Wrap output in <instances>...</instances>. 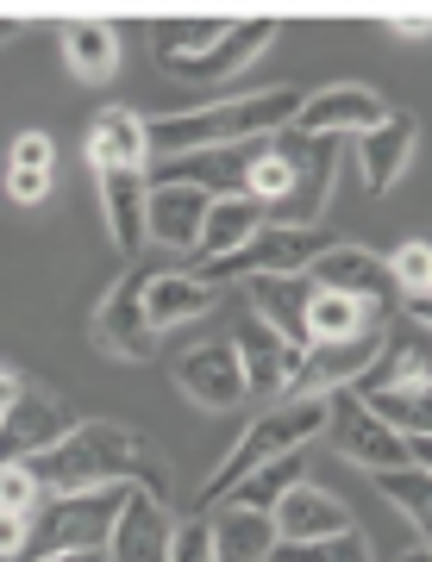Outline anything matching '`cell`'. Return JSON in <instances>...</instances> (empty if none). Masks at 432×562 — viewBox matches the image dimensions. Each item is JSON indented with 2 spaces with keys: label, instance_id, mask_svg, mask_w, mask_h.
<instances>
[{
  "label": "cell",
  "instance_id": "obj_1",
  "mask_svg": "<svg viewBox=\"0 0 432 562\" xmlns=\"http://www.w3.org/2000/svg\"><path fill=\"white\" fill-rule=\"evenodd\" d=\"M38 494H88V487H144L164 501V462L151 450L144 431H125V425H107V419H82L57 450L25 462Z\"/></svg>",
  "mask_w": 432,
  "mask_h": 562
},
{
  "label": "cell",
  "instance_id": "obj_2",
  "mask_svg": "<svg viewBox=\"0 0 432 562\" xmlns=\"http://www.w3.org/2000/svg\"><path fill=\"white\" fill-rule=\"evenodd\" d=\"M295 106H301L295 88H264V94H245V101H220V106H201V113L151 120L144 125V144H151V162L195 157V150H232V144H257V138L288 132Z\"/></svg>",
  "mask_w": 432,
  "mask_h": 562
},
{
  "label": "cell",
  "instance_id": "obj_3",
  "mask_svg": "<svg viewBox=\"0 0 432 562\" xmlns=\"http://www.w3.org/2000/svg\"><path fill=\"white\" fill-rule=\"evenodd\" d=\"M320 431H326V394H295V401H283V406H269V413H257V419H251V431L232 443V457L213 469V482L201 487V506H220L232 487L251 475V469H264V462H276V457H295V450H308Z\"/></svg>",
  "mask_w": 432,
  "mask_h": 562
},
{
  "label": "cell",
  "instance_id": "obj_4",
  "mask_svg": "<svg viewBox=\"0 0 432 562\" xmlns=\"http://www.w3.org/2000/svg\"><path fill=\"white\" fill-rule=\"evenodd\" d=\"M132 487H88V494H51V501L32 506V525H25V550L20 562H44L63 557V550H107V531L120 519V506Z\"/></svg>",
  "mask_w": 432,
  "mask_h": 562
},
{
  "label": "cell",
  "instance_id": "obj_5",
  "mask_svg": "<svg viewBox=\"0 0 432 562\" xmlns=\"http://www.w3.org/2000/svg\"><path fill=\"white\" fill-rule=\"evenodd\" d=\"M326 425H332L339 457L357 462V469H370V475H383V469H427L432 462L427 438H401V431H389V425L376 419L351 387H332L326 394Z\"/></svg>",
  "mask_w": 432,
  "mask_h": 562
},
{
  "label": "cell",
  "instance_id": "obj_6",
  "mask_svg": "<svg viewBox=\"0 0 432 562\" xmlns=\"http://www.w3.org/2000/svg\"><path fill=\"white\" fill-rule=\"evenodd\" d=\"M326 232L320 225H264L251 244H239L232 257H213V262H195L188 276H201L207 288H220L232 276H308V262L326 250Z\"/></svg>",
  "mask_w": 432,
  "mask_h": 562
},
{
  "label": "cell",
  "instance_id": "obj_7",
  "mask_svg": "<svg viewBox=\"0 0 432 562\" xmlns=\"http://www.w3.org/2000/svg\"><path fill=\"white\" fill-rule=\"evenodd\" d=\"M276 157L288 162V188L283 206H269V225H320V206L332 194V157H339V138H301V132H276Z\"/></svg>",
  "mask_w": 432,
  "mask_h": 562
},
{
  "label": "cell",
  "instance_id": "obj_8",
  "mask_svg": "<svg viewBox=\"0 0 432 562\" xmlns=\"http://www.w3.org/2000/svg\"><path fill=\"white\" fill-rule=\"evenodd\" d=\"M76 413L57 401V394H38V387H20V401L0 413V462H32L44 450H57L69 431H76Z\"/></svg>",
  "mask_w": 432,
  "mask_h": 562
},
{
  "label": "cell",
  "instance_id": "obj_9",
  "mask_svg": "<svg viewBox=\"0 0 432 562\" xmlns=\"http://www.w3.org/2000/svg\"><path fill=\"white\" fill-rule=\"evenodd\" d=\"M169 543H176L169 501L132 487L120 506V519H113V531H107V562H169Z\"/></svg>",
  "mask_w": 432,
  "mask_h": 562
},
{
  "label": "cell",
  "instance_id": "obj_10",
  "mask_svg": "<svg viewBox=\"0 0 432 562\" xmlns=\"http://www.w3.org/2000/svg\"><path fill=\"white\" fill-rule=\"evenodd\" d=\"M169 375L182 387L195 406L207 413H232V406L245 401V369H239V350L232 344H201V350H188V357L169 362Z\"/></svg>",
  "mask_w": 432,
  "mask_h": 562
},
{
  "label": "cell",
  "instance_id": "obj_11",
  "mask_svg": "<svg viewBox=\"0 0 432 562\" xmlns=\"http://www.w3.org/2000/svg\"><path fill=\"white\" fill-rule=\"evenodd\" d=\"M95 344L120 362H144L157 350V325L144 319V281L139 276L113 281V294H107L101 313H95Z\"/></svg>",
  "mask_w": 432,
  "mask_h": 562
},
{
  "label": "cell",
  "instance_id": "obj_12",
  "mask_svg": "<svg viewBox=\"0 0 432 562\" xmlns=\"http://www.w3.org/2000/svg\"><path fill=\"white\" fill-rule=\"evenodd\" d=\"M232 350H239V369H245V394H288L295 375H301V350L288 338H276L257 313H251L239 331H232Z\"/></svg>",
  "mask_w": 432,
  "mask_h": 562
},
{
  "label": "cell",
  "instance_id": "obj_13",
  "mask_svg": "<svg viewBox=\"0 0 432 562\" xmlns=\"http://www.w3.org/2000/svg\"><path fill=\"white\" fill-rule=\"evenodd\" d=\"M383 350V325H370V331H357V338H320L301 350V375H295V387L301 394H332V387H351L364 369H370V357ZM288 387V394H295Z\"/></svg>",
  "mask_w": 432,
  "mask_h": 562
},
{
  "label": "cell",
  "instance_id": "obj_14",
  "mask_svg": "<svg viewBox=\"0 0 432 562\" xmlns=\"http://www.w3.org/2000/svg\"><path fill=\"white\" fill-rule=\"evenodd\" d=\"M389 120V106L376 101L370 88H320L308 101L295 106V125L288 132H301V138H339V132H370V125Z\"/></svg>",
  "mask_w": 432,
  "mask_h": 562
},
{
  "label": "cell",
  "instance_id": "obj_15",
  "mask_svg": "<svg viewBox=\"0 0 432 562\" xmlns=\"http://www.w3.org/2000/svg\"><path fill=\"white\" fill-rule=\"evenodd\" d=\"M308 281L320 288V294H345V301H364V306H389V269H383V257L357 250V244H326V250L308 262Z\"/></svg>",
  "mask_w": 432,
  "mask_h": 562
},
{
  "label": "cell",
  "instance_id": "obj_16",
  "mask_svg": "<svg viewBox=\"0 0 432 562\" xmlns=\"http://www.w3.org/2000/svg\"><path fill=\"white\" fill-rule=\"evenodd\" d=\"M276 543H308V538H339V531H357L351 525V506L339 501V494H326V487L313 482H295L276 501Z\"/></svg>",
  "mask_w": 432,
  "mask_h": 562
},
{
  "label": "cell",
  "instance_id": "obj_17",
  "mask_svg": "<svg viewBox=\"0 0 432 562\" xmlns=\"http://www.w3.org/2000/svg\"><path fill=\"white\" fill-rule=\"evenodd\" d=\"M207 206H213V194H201V188H182V181H157V188L144 194V238L169 244V250H195Z\"/></svg>",
  "mask_w": 432,
  "mask_h": 562
},
{
  "label": "cell",
  "instance_id": "obj_18",
  "mask_svg": "<svg viewBox=\"0 0 432 562\" xmlns=\"http://www.w3.org/2000/svg\"><path fill=\"white\" fill-rule=\"evenodd\" d=\"M245 294H251V313H257L276 338H288L295 350H308V306H313L308 276H251Z\"/></svg>",
  "mask_w": 432,
  "mask_h": 562
},
{
  "label": "cell",
  "instance_id": "obj_19",
  "mask_svg": "<svg viewBox=\"0 0 432 562\" xmlns=\"http://www.w3.org/2000/svg\"><path fill=\"white\" fill-rule=\"evenodd\" d=\"M269 38H276V25H269V20H232L220 44H207L201 57H188V63H164V69H169V76H182V81H213V76L245 69L251 57H264Z\"/></svg>",
  "mask_w": 432,
  "mask_h": 562
},
{
  "label": "cell",
  "instance_id": "obj_20",
  "mask_svg": "<svg viewBox=\"0 0 432 562\" xmlns=\"http://www.w3.org/2000/svg\"><path fill=\"white\" fill-rule=\"evenodd\" d=\"M207 538H213V562H269V550H276V519L220 501L213 519H207Z\"/></svg>",
  "mask_w": 432,
  "mask_h": 562
},
{
  "label": "cell",
  "instance_id": "obj_21",
  "mask_svg": "<svg viewBox=\"0 0 432 562\" xmlns=\"http://www.w3.org/2000/svg\"><path fill=\"white\" fill-rule=\"evenodd\" d=\"M269 225V213L251 194H220V201L207 206V220H201V238H195V250H201V262L213 257H232L239 244H251L257 232Z\"/></svg>",
  "mask_w": 432,
  "mask_h": 562
},
{
  "label": "cell",
  "instance_id": "obj_22",
  "mask_svg": "<svg viewBox=\"0 0 432 562\" xmlns=\"http://www.w3.org/2000/svg\"><path fill=\"white\" fill-rule=\"evenodd\" d=\"M383 387H427V338L420 331H395V338L383 331V350L351 382V394H383Z\"/></svg>",
  "mask_w": 432,
  "mask_h": 562
},
{
  "label": "cell",
  "instance_id": "obj_23",
  "mask_svg": "<svg viewBox=\"0 0 432 562\" xmlns=\"http://www.w3.org/2000/svg\"><path fill=\"white\" fill-rule=\"evenodd\" d=\"M408 157H413V120H401V113H389L370 132H357V162H364V188L370 194L395 188V176L408 169Z\"/></svg>",
  "mask_w": 432,
  "mask_h": 562
},
{
  "label": "cell",
  "instance_id": "obj_24",
  "mask_svg": "<svg viewBox=\"0 0 432 562\" xmlns=\"http://www.w3.org/2000/svg\"><path fill=\"white\" fill-rule=\"evenodd\" d=\"M144 194H151L144 169H101V213L125 257H139V244H144Z\"/></svg>",
  "mask_w": 432,
  "mask_h": 562
},
{
  "label": "cell",
  "instance_id": "obj_25",
  "mask_svg": "<svg viewBox=\"0 0 432 562\" xmlns=\"http://www.w3.org/2000/svg\"><path fill=\"white\" fill-rule=\"evenodd\" d=\"M88 157L101 162V169H144V162H151L144 120L132 106H107L101 120L88 125Z\"/></svg>",
  "mask_w": 432,
  "mask_h": 562
},
{
  "label": "cell",
  "instance_id": "obj_26",
  "mask_svg": "<svg viewBox=\"0 0 432 562\" xmlns=\"http://www.w3.org/2000/svg\"><path fill=\"white\" fill-rule=\"evenodd\" d=\"M201 313H213V288L201 276H151L144 281V319L157 325V331L201 319Z\"/></svg>",
  "mask_w": 432,
  "mask_h": 562
},
{
  "label": "cell",
  "instance_id": "obj_27",
  "mask_svg": "<svg viewBox=\"0 0 432 562\" xmlns=\"http://www.w3.org/2000/svg\"><path fill=\"white\" fill-rule=\"evenodd\" d=\"M63 38V57L82 81H107L113 76V63H120V38H113V25L107 20H76L57 32Z\"/></svg>",
  "mask_w": 432,
  "mask_h": 562
},
{
  "label": "cell",
  "instance_id": "obj_28",
  "mask_svg": "<svg viewBox=\"0 0 432 562\" xmlns=\"http://www.w3.org/2000/svg\"><path fill=\"white\" fill-rule=\"evenodd\" d=\"M389 319V306H364V301H345V294H320L313 288V306H308V344L320 338H357L370 325Z\"/></svg>",
  "mask_w": 432,
  "mask_h": 562
},
{
  "label": "cell",
  "instance_id": "obj_29",
  "mask_svg": "<svg viewBox=\"0 0 432 562\" xmlns=\"http://www.w3.org/2000/svg\"><path fill=\"white\" fill-rule=\"evenodd\" d=\"M295 482H308V457H301V450H295V457L264 462V469H251V475L232 487L226 501H232V506H245V513H276V501H283Z\"/></svg>",
  "mask_w": 432,
  "mask_h": 562
},
{
  "label": "cell",
  "instance_id": "obj_30",
  "mask_svg": "<svg viewBox=\"0 0 432 562\" xmlns=\"http://www.w3.org/2000/svg\"><path fill=\"white\" fill-rule=\"evenodd\" d=\"M7 188H13V201H20V206H32V201L51 194V138H44V132H20V138H13Z\"/></svg>",
  "mask_w": 432,
  "mask_h": 562
},
{
  "label": "cell",
  "instance_id": "obj_31",
  "mask_svg": "<svg viewBox=\"0 0 432 562\" xmlns=\"http://www.w3.org/2000/svg\"><path fill=\"white\" fill-rule=\"evenodd\" d=\"M357 401L370 406L389 431H401V438H427V425H432L427 387H383V394H357Z\"/></svg>",
  "mask_w": 432,
  "mask_h": 562
},
{
  "label": "cell",
  "instance_id": "obj_32",
  "mask_svg": "<svg viewBox=\"0 0 432 562\" xmlns=\"http://www.w3.org/2000/svg\"><path fill=\"white\" fill-rule=\"evenodd\" d=\"M226 25L232 20H157L151 38H157V57L164 63H188V57H201L207 44L226 38Z\"/></svg>",
  "mask_w": 432,
  "mask_h": 562
},
{
  "label": "cell",
  "instance_id": "obj_33",
  "mask_svg": "<svg viewBox=\"0 0 432 562\" xmlns=\"http://www.w3.org/2000/svg\"><path fill=\"white\" fill-rule=\"evenodd\" d=\"M376 494L401 506L420 531L432 525V475L427 469H383V475H376Z\"/></svg>",
  "mask_w": 432,
  "mask_h": 562
},
{
  "label": "cell",
  "instance_id": "obj_34",
  "mask_svg": "<svg viewBox=\"0 0 432 562\" xmlns=\"http://www.w3.org/2000/svg\"><path fill=\"white\" fill-rule=\"evenodd\" d=\"M269 562H376L370 543L357 531H339V538H308V543H276Z\"/></svg>",
  "mask_w": 432,
  "mask_h": 562
},
{
  "label": "cell",
  "instance_id": "obj_35",
  "mask_svg": "<svg viewBox=\"0 0 432 562\" xmlns=\"http://www.w3.org/2000/svg\"><path fill=\"white\" fill-rule=\"evenodd\" d=\"M38 482H32V469L25 462H0V513H25L32 519V506H38Z\"/></svg>",
  "mask_w": 432,
  "mask_h": 562
},
{
  "label": "cell",
  "instance_id": "obj_36",
  "mask_svg": "<svg viewBox=\"0 0 432 562\" xmlns=\"http://www.w3.org/2000/svg\"><path fill=\"white\" fill-rule=\"evenodd\" d=\"M383 269L408 288V301H420V294H427V281H432V250H427V244H401L395 262H383Z\"/></svg>",
  "mask_w": 432,
  "mask_h": 562
},
{
  "label": "cell",
  "instance_id": "obj_37",
  "mask_svg": "<svg viewBox=\"0 0 432 562\" xmlns=\"http://www.w3.org/2000/svg\"><path fill=\"white\" fill-rule=\"evenodd\" d=\"M169 562H213V538H207V519L182 525L176 543H169Z\"/></svg>",
  "mask_w": 432,
  "mask_h": 562
},
{
  "label": "cell",
  "instance_id": "obj_38",
  "mask_svg": "<svg viewBox=\"0 0 432 562\" xmlns=\"http://www.w3.org/2000/svg\"><path fill=\"white\" fill-rule=\"evenodd\" d=\"M25 513H0V562H20V550H25Z\"/></svg>",
  "mask_w": 432,
  "mask_h": 562
},
{
  "label": "cell",
  "instance_id": "obj_39",
  "mask_svg": "<svg viewBox=\"0 0 432 562\" xmlns=\"http://www.w3.org/2000/svg\"><path fill=\"white\" fill-rule=\"evenodd\" d=\"M13 401H20V375H13V369H0V413H7Z\"/></svg>",
  "mask_w": 432,
  "mask_h": 562
},
{
  "label": "cell",
  "instance_id": "obj_40",
  "mask_svg": "<svg viewBox=\"0 0 432 562\" xmlns=\"http://www.w3.org/2000/svg\"><path fill=\"white\" fill-rule=\"evenodd\" d=\"M44 562H107V550H63V557H44Z\"/></svg>",
  "mask_w": 432,
  "mask_h": 562
},
{
  "label": "cell",
  "instance_id": "obj_41",
  "mask_svg": "<svg viewBox=\"0 0 432 562\" xmlns=\"http://www.w3.org/2000/svg\"><path fill=\"white\" fill-rule=\"evenodd\" d=\"M389 32H395V38H427V20H395Z\"/></svg>",
  "mask_w": 432,
  "mask_h": 562
},
{
  "label": "cell",
  "instance_id": "obj_42",
  "mask_svg": "<svg viewBox=\"0 0 432 562\" xmlns=\"http://www.w3.org/2000/svg\"><path fill=\"white\" fill-rule=\"evenodd\" d=\"M7 38H20V25H13V20H0V44H7Z\"/></svg>",
  "mask_w": 432,
  "mask_h": 562
},
{
  "label": "cell",
  "instance_id": "obj_43",
  "mask_svg": "<svg viewBox=\"0 0 432 562\" xmlns=\"http://www.w3.org/2000/svg\"><path fill=\"white\" fill-rule=\"evenodd\" d=\"M401 562H432V557H427V550H408V557H401Z\"/></svg>",
  "mask_w": 432,
  "mask_h": 562
}]
</instances>
